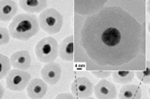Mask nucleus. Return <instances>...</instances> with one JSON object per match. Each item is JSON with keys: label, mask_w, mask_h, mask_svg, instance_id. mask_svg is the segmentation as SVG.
Listing matches in <instances>:
<instances>
[{"label": "nucleus", "mask_w": 150, "mask_h": 99, "mask_svg": "<svg viewBox=\"0 0 150 99\" xmlns=\"http://www.w3.org/2000/svg\"><path fill=\"white\" fill-rule=\"evenodd\" d=\"M79 44L88 67L132 71L130 68L145 57V29L121 7L106 6L85 19Z\"/></svg>", "instance_id": "nucleus-1"}, {"label": "nucleus", "mask_w": 150, "mask_h": 99, "mask_svg": "<svg viewBox=\"0 0 150 99\" xmlns=\"http://www.w3.org/2000/svg\"><path fill=\"white\" fill-rule=\"evenodd\" d=\"M39 18L34 14L19 13L12 20L8 30L13 38L26 41L40 31Z\"/></svg>", "instance_id": "nucleus-2"}, {"label": "nucleus", "mask_w": 150, "mask_h": 99, "mask_svg": "<svg viewBox=\"0 0 150 99\" xmlns=\"http://www.w3.org/2000/svg\"><path fill=\"white\" fill-rule=\"evenodd\" d=\"M59 44L53 37L42 38L37 43L35 47V54L37 59L41 63L48 64L54 62L58 57Z\"/></svg>", "instance_id": "nucleus-3"}, {"label": "nucleus", "mask_w": 150, "mask_h": 99, "mask_svg": "<svg viewBox=\"0 0 150 99\" xmlns=\"http://www.w3.org/2000/svg\"><path fill=\"white\" fill-rule=\"evenodd\" d=\"M40 29L48 35H54L61 30L64 23L63 15L54 8H47L39 16Z\"/></svg>", "instance_id": "nucleus-4"}, {"label": "nucleus", "mask_w": 150, "mask_h": 99, "mask_svg": "<svg viewBox=\"0 0 150 99\" xmlns=\"http://www.w3.org/2000/svg\"><path fill=\"white\" fill-rule=\"evenodd\" d=\"M30 81V75L28 71L13 69L6 78V86L12 91L24 90Z\"/></svg>", "instance_id": "nucleus-5"}, {"label": "nucleus", "mask_w": 150, "mask_h": 99, "mask_svg": "<svg viewBox=\"0 0 150 99\" xmlns=\"http://www.w3.org/2000/svg\"><path fill=\"white\" fill-rule=\"evenodd\" d=\"M71 89L75 98H88L92 95L94 86L88 78L79 77L73 81Z\"/></svg>", "instance_id": "nucleus-6"}, {"label": "nucleus", "mask_w": 150, "mask_h": 99, "mask_svg": "<svg viewBox=\"0 0 150 99\" xmlns=\"http://www.w3.org/2000/svg\"><path fill=\"white\" fill-rule=\"evenodd\" d=\"M62 68L57 63H48L41 70L42 80L49 86H54L57 83L61 78Z\"/></svg>", "instance_id": "nucleus-7"}, {"label": "nucleus", "mask_w": 150, "mask_h": 99, "mask_svg": "<svg viewBox=\"0 0 150 99\" xmlns=\"http://www.w3.org/2000/svg\"><path fill=\"white\" fill-rule=\"evenodd\" d=\"M93 92L98 99H115L117 97V90L115 85L104 78L94 86Z\"/></svg>", "instance_id": "nucleus-8"}, {"label": "nucleus", "mask_w": 150, "mask_h": 99, "mask_svg": "<svg viewBox=\"0 0 150 99\" xmlns=\"http://www.w3.org/2000/svg\"><path fill=\"white\" fill-rule=\"evenodd\" d=\"M26 92L30 99H40L47 92V84L40 78H33L28 84Z\"/></svg>", "instance_id": "nucleus-9"}, {"label": "nucleus", "mask_w": 150, "mask_h": 99, "mask_svg": "<svg viewBox=\"0 0 150 99\" xmlns=\"http://www.w3.org/2000/svg\"><path fill=\"white\" fill-rule=\"evenodd\" d=\"M11 64L14 69L27 71L31 64V57L29 52L20 50L13 53L10 57Z\"/></svg>", "instance_id": "nucleus-10"}, {"label": "nucleus", "mask_w": 150, "mask_h": 99, "mask_svg": "<svg viewBox=\"0 0 150 99\" xmlns=\"http://www.w3.org/2000/svg\"><path fill=\"white\" fill-rule=\"evenodd\" d=\"M58 56L62 60L71 62L74 59V36L65 37L59 45Z\"/></svg>", "instance_id": "nucleus-11"}, {"label": "nucleus", "mask_w": 150, "mask_h": 99, "mask_svg": "<svg viewBox=\"0 0 150 99\" xmlns=\"http://www.w3.org/2000/svg\"><path fill=\"white\" fill-rule=\"evenodd\" d=\"M20 7L30 14L42 13L47 7V0H21L19 2Z\"/></svg>", "instance_id": "nucleus-12"}, {"label": "nucleus", "mask_w": 150, "mask_h": 99, "mask_svg": "<svg viewBox=\"0 0 150 99\" xmlns=\"http://www.w3.org/2000/svg\"><path fill=\"white\" fill-rule=\"evenodd\" d=\"M17 5L11 0H2L0 2V20L1 22H10L16 15Z\"/></svg>", "instance_id": "nucleus-13"}, {"label": "nucleus", "mask_w": 150, "mask_h": 99, "mask_svg": "<svg viewBox=\"0 0 150 99\" xmlns=\"http://www.w3.org/2000/svg\"><path fill=\"white\" fill-rule=\"evenodd\" d=\"M120 89L118 98L120 99H140L142 97V91L139 86L133 84H123Z\"/></svg>", "instance_id": "nucleus-14"}, {"label": "nucleus", "mask_w": 150, "mask_h": 99, "mask_svg": "<svg viewBox=\"0 0 150 99\" xmlns=\"http://www.w3.org/2000/svg\"><path fill=\"white\" fill-rule=\"evenodd\" d=\"M111 75L112 80L119 84H127L133 81L135 77L134 71H127V70H119V71H112Z\"/></svg>", "instance_id": "nucleus-15"}, {"label": "nucleus", "mask_w": 150, "mask_h": 99, "mask_svg": "<svg viewBox=\"0 0 150 99\" xmlns=\"http://www.w3.org/2000/svg\"><path fill=\"white\" fill-rule=\"evenodd\" d=\"M11 61L10 58L4 54H0V78H6L9 71H11Z\"/></svg>", "instance_id": "nucleus-16"}, {"label": "nucleus", "mask_w": 150, "mask_h": 99, "mask_svg": "<svg viewBox=\"0 0 150 99\" xmlns=\"http://www.w3.org/2000/svg\"><path fill=\"white\" fill-rule=\"evenodd\" d=\"M136 75L139 80L141 82H143L144 84H146V85L150 84V67H149V65H147L146 70H144V71H137Z\"/></svg>", "instance_id": "nucleus-17"}, {"label": "nucleus", "mask_w": 150, "mask_h": 99, "mask_svg": "<svg viewBox=\"0 0 150 99\" xmlns=\"http://www.w3.org/2000/svg\"><path fill=\"white\" fill-rule=\"evenodd\" d=\"M10 37V32L7 29H6L5 27L0 28V45H6L9 42Z\"/></svg>", "instance_id": "nucleus-18"}, {"label": "nucleus", "mask_w": 150, "mask_h": 99, "mask_svg": "<svg viewBox=\"0 0 150 99\" xmlns=\"http://www.w3.org/2000/svg\"><path fill=\"white\" fill-rule=\"evenodd\" d=\"M91 73L99 78H105L109 75H111V71H91Z\"/></svg>", "instance_id": "nucleus-19"}, {"label": "nucleus", "mask_w": 150, "mask_h": 99, "mask_svg": "<svg viewBox=\"0 0 150 99\" xmlns=\"http://www.w3.org/2000/svg\"><path fill=\"white\" fill-rule=\"evenodd\" d=\"M56 98L57 99H65V98H71V99H73V98H75V96L74 95H69V94H67V93H63V94H61V95H58L57 96H56Z\"/></svg>", "instance_id": "nucleus-20"}]
</instances>
